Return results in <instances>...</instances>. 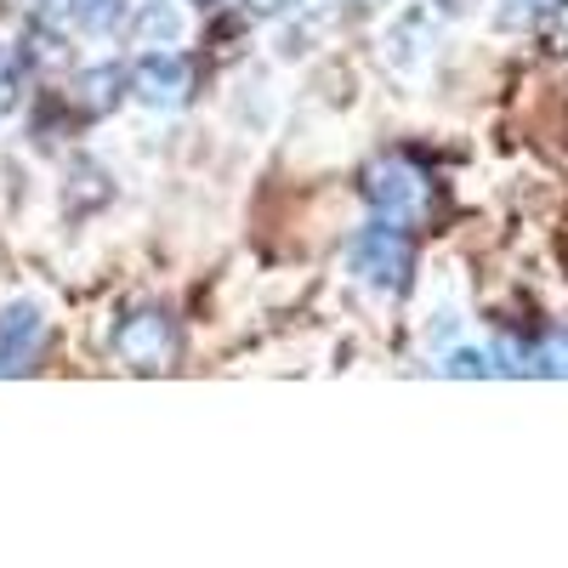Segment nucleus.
<instances>
[{
	"label": "nucleus",
	"mask_w": 568,
	"mask_h": 568,
	"mask_svg": "<svg viewBox=\"0 0 568 568\" xmlns=\"http://www.w3.org/2000/svg\"><path fill=\"white\" fill-rule=\"evenodd\" d=\"M364 200L369 211L382 216V222H420L426 216V200H433V182H426V171H415L404 154H387V160H375L364 171Z\"/></svg>",
	"instance_id": "obj_1"
},
{
	"label": "nucleus",
	"mask_w": 568,
	"mask_h": 568,
	"mask_svg": "<svg viewBox=\"0 0 568 568\" xmlns=\"http://www.w3.org/2000/svg\"><path fill=\"white\" fill-rule=\"evenodd\" d=\"M353 273L358 284H369V291H382V296H398L409 273H415V245H409V233L398 222H382V227H364L358 240H353Z\"/></svg>",
	"instance_id": "obj_2"
},
{
	"label": "nucleus",
	"mask_w": 568,
	"mask_h": 568,
	"mask_svg": "<svg viewBox=\"0 0 568 568\" xmlns=\"http://www.w3.org/2000/svg\"><path fill=\"white\" fill-rule=\"evenodd\" d=\"M200 85V69L176 52H149L131 63V98L149 109H182Z\"/></svg>",
	"instance_id": "obj_3"
},
{
	"label": "nucleus",
	"mask_w": 568,
	"mask_h": 568,
	"mask_svg": "<svg viewBox=\"0 0 568 568\" xmlns=\"http://www.w3.org/2000/svg\"><path fill=\"white\" fill-rule=\"evenodd\" d=\"M40 342H45V318H40V307H7L0 313V375H23V369H34V358H40Z\"/></svg>",
	"instance_id": "obj_4"
},
{
	"label": "nucleus",
	"mask_w": 568,
	"mask_h": 568,
	"mask_svg": "<svg viewBox=\"0 0 568 568\" xmlns=\"http://www.w3.org/2000/svg\"><path fill=\"white\" fill-rule=\"evenodd\" d=\"M120 358L131 364V369H160L165 358H171V318L165 313H136V318H125V329H120Z\"/></svg>",
	"instance_id": "obj_5"
},
{
	"label": "nucleus",
	"mask_w": 568,
	"mask_h": 568,
	"mask_svg": "<svg viewBox=\"0 0 568 568\" xmlns=\"http://www.w3.org/2000/svg\"><path fill=\"white\" fill-rule=\"evenodd\" d=\"M125 98H131V69H120V63H98L74 80V103L85 120H109Z\"/></svg>",
	"instance_id": "obj_6"
},
{
	"label": "nucleus",
	"mask_w": 568,
	"mask_h": 568,
	"mask_svg": "<svg viewBox=\"0 0 568 568\" xmlns=\"http://www.w3.org/2000/svg\"><path fill=\"white\" fill-rule=\"evenodd\" d=\"M131 34L142 45H171L176 40V7H165V0H142V12L131 18Z\"/></svg>",
	"instance_id": "obj_7"
},
{
	"label": "nucleus",
	"mask_w": 568,
	"mask_h": 568,
	"mask_svg": "<svg viewBox=\"0 0 568 568\" xmlns=\"http://www.w3.org/2000/svg\"><path fill=\"white\" fill-rule=\"evenodd\" d=\"M69 18L85 29V34H98V29H114L125 18V0H69Z\"/></svg>",
	"instance_id": "obj_8"
},
{
	"label": "nucleus",
	"mask_w": 568,
	"mask_h": 568,
	"mask_svg": "<svg viewBox=\"0 0 568 568\" xmlns=\"http://www.w3.org/2000/svg\"><path fill=\"white\" fill-rule=\"evenodd\" d=\"M535 29H540V45L551 58H568V0H551Z\"/></svg>",
	"instance_id": "obj_9"
},
{
	"label": "nucleus",
	"mask_w": 568,
	"mask_h": 568,
	"mask_svg": "<svg viewBox=\"0 0 568 568\" xmlns=\"http://www.w3.org/2000/svg\"><path fill=\"white\" fill-rule=\"evenodd\" d=\"M7 7H12L18 18H29L34 29H45V23L69 18V0H7Z\"/></svg>",
	"instance_id": "obj_10"
},
{
	"label": "nucleus",
	"mask_w": 568,
	"mask_h": 568,
	"mask_svg": "<svg viewBox=\"0 0 568 568\" xmlns=\"http://www.w3.org/2000/svg\"><path fill=\"white\" fill-rule=\"evenodd\" d=\"M444 375H495V364H489L484 353L460 347V353H449V358H444Z\"/></svg>",
	"instance_id": "obj_11"
},
{
	"label": "nucleus",
	"mask_w": 568,
	"mask_h": 568,
	"mask_svg": "<svg viewBox=\"0 0 568 568\" xmlns=\"http://www.w3.org/2000/svg\"><path fill=\"white\" fill-rule=\"evenodd\" d=\"M245 7H251L256 18H278V12H291L296 0H245Z\"/></svg>",
	"instance_id": "obj_12"
},
{
	"label": "nucleus",
	"mask_w": 568,
	"mask_h": 568,
	"mask_svg": "<svg viewBox=\"0 0 568 568\" xmlns=\"http://www.w3.org/2000/svg\"><path fill=\"white\" fill-rule=\"evenodd\" d=\"M194 12H216V7H227V0H187Z\"/></svg>",
	"instance_id": "obj_13"
},
{
	"label": "nucleus",
	"mask_w": 568,
	"mask_h": 568,
	"mask_svg": "<svg viewBox=\"0 0 568 568\" xmlns=\"http://www.w3.org/2000/svg\"><path fill=\"white\" fill-rule=\"evenodd\" d=\"M562 251H568V245H562Z\"/></svg>",
	"instance_id": "obj_14"
}]
</instances>
